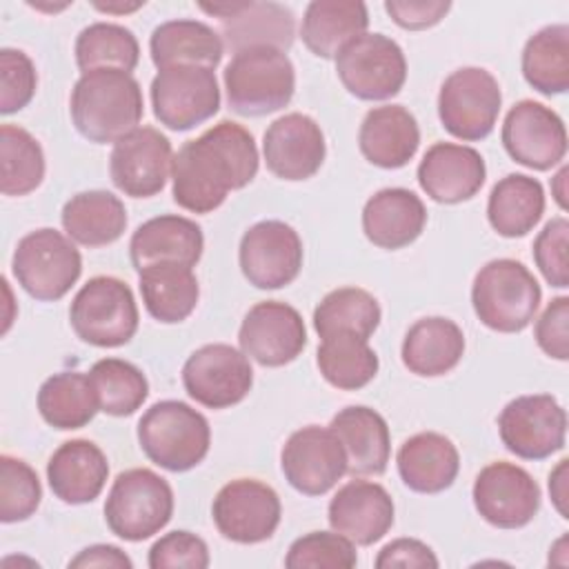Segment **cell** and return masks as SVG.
Segmentation results:
<instances>
[{
    "label": "cell",
    "mask_w": 569,
    "mask_h": 569,
    "mask_svg": "<svg viewBox=\"0 0 569 569\" xmlns=\"http://www.w3.org/2000/svg\"><path fill=\"white\" fill-rule=\"evenodd\" d=\"M258 147L238 122L220 120L173 156L171 193L191 213H211L229 191L247 187L258 173Z\"/></svg>",
    "instance_id": "obj_1"
},
{
    "label": "cell",
    "mask_w": 569,
    "mask_h": 569,
    "mask_svg": "<svg viewBox=\"0 0 569 569\" xmlns=\"http://www.w3.org/2000/svg\"><path fill=\"white\" fill-rule=\"evenodd\" d=\"M73 127L89 142H118L133 129L144 113L138 80L120 69H96L82 73L69 98Z\"/></svg>",
    "instance_id": "obj_2"
},
{
    "label": "cell",
    "mask_w": 569,
    "mask_h": 569,
    "mask_svg": "<svg viewBox=\"0 0 569 569\" xmlns=\"http://www.w3.org/2000/svg\"><path fill=\"white\" fill-rule=\"evenodd\" d=\"M224 91L231 111L260 118L287 107L296 91V69L276 47H247L224 67Z\"/></svg>",
    "instance_id": "obj_3"
},
{
    "label": "cell",
    "mask_w": 569,
    "mask_h": 569,
    "mask_svg": "<svg viewBox=\"0 0 569 569\" xmlns=\"http://www.w3.org/2000/svg\"><path fill=\"white\" fill-rule=\"evenodd\" d=\"M138 442L153 465L180 473L204 460L211 445V427L187 402L160 400L138 420Z\"/></svg>",
    "instance_id": "obj_4"
},
{
    "label": "cell",
    "mask_w": 569,
    "mask_h": 569,
    "mask_svg": "<svg viewBox=\"0 0 569 569\" xmlns=\"http://www.w3.org/2000/svg\"><path fill=\"white\" fill-rule=\"evenodd\" d=\"M540 284L513 258L489 260L473 278L471 305L478 320L500 333L522 331L540 307Z\"/></svg>",
    "instance_id": "obj_5"
},
{
    "label": "cell",
    "mask_w": 569,
    "mask_h": 569,
    "mask_svg": "<svg viewBox=\"0 0 569 569\" xmlns=\"http://www.w3.org/2000/svg\"><path fill=\"white\" fill-rule=\"evenodd\" d=\"M171 516L173 491L162 476L147 467L116 476L104 500V520L111 533L127 542H140L167 527Z\"/></svg>",
    "instance_id": "obj_6"
},
{
    "label": "cell",
    "mask_w": 569,
    "mask_h": 569,
    "mask_svg": "<svg viewBox=\"0 0 569 569\" xmlns=\"http://www.w3.org/2000/svg\"><path fill=\"white\" fill-rule=\"evenodd\" d=\"M69 320L82 342L111 349L136 336L140 316L129 284L113 276H96L73 296Z\"/></svg>",
    "instance_id": "obj_7"
},
{
    "label": "cell",
    "mask_w": 569,
    "mask_h": 569,
    "mask_svg": "<svg viewBox=\"0 0 569 569\" xmlns=\"http://www.w3.org/2000/svg\"><path fill=\"white\" fill-rule=\"evenodd\" d=\"M11 271L36 300L53 302L69 293L82 273V256L69 236L42 227L18 240Z\"/></svg>",
    "instance_id": "obj_8"
},
{
    "label": "cell",
    "mask_w": 569,
    "mask_h": 569,
    "mask_svg": "<svg viewBox=\"0 0 569 569\" xmlns=\"http://www.w3.org/2000/svg\"><path fill=\"white\" fill-rule=\"evenodd\" d=\"M502 93L498 80L482 67H462L449 73L438 93V118L458 140L487 138L498 120Z\"/></svg>",
    "instance_id": "obj_9"
},
{
    "label": "cell",
    "mask_w": 569,
    "mask_h": 569,
    "mask_svg": "<svg viewBox=\"0 0 569 569\" xmlns=\"http://www.w3.org/2000/svg\"><path fill=\"white\" fill-rule=\"evenodd\" d=\"M336 71L345 89L360 100L393 98L407 80V60L396 40L362 33L340 49Z\"/></svg>",
    "instance_id": "obj_10"
},
{
    "label": "cell",
    "mask_w": 569,
    "mask_h": 569,
    "mask_svg": "<svg viewBox=\"0 0 569 569\" xmlns=\"http://www.w3.org/2000/svg\"><path fill=\"white\" fill-rule=\"evenodd\" d=\"M153 116L171 131H189L220 109V87L213 69L167 67L151 80Z\"/></svg>",
    "instance_id": "obj_11"
},
{
    "label": "cell",
    "mask_w": 569,
    "mask_h": 569,
    "mask_svg": "<svg viewBox=\"0 0 569 569\" xmlns=\"http://www.w3.org/2000/svg\"><path fill=\"white\" fill-rule=\"evenodd\" d=\"M498 433L513 456L545 460L565 447L567 413L549 393L518 396L500 411Z\"/></svg>",
    "instance_id": "obj_12"
},
{
    "label": "cell",
    "mask_w": 569,
    "mask_h": 569,
    "mask_svg": "<svg viewBox=\"0 0 569 569\" xmlns=\"http://www.w3.org/2000/svg\"><path fill=\"white\" fill-rule=\"evenodd\" d=\"M182 385L189 398L207 409H227L247 398L253 385L249 358L224 342L196 349L182 367Z\"/></svg>",
    "instance_id": "obj_13"
},
{
    "label": "cell",
    "mask_w": 569,
    "mask_h": 569,
    "mask_svg": "<svg viewBox=\"0 0 569 569\" xmlns=\"http://www.w3.org/2000/svg\"><path fill=\"white\" fill-rule=\"evenodd\" d=\"M280 516L282 505L278 493L256 478H236L227 482L211 505L216 529L238 545L269 540L280 525Z\"/></svg>",
    "instance_id": "obj_14"
},
{
    "label": "cell",
    "mask_w": 569,
    "mask_h": 569,
    "mask_svg": "<svg viewBox=\"0 0 569 569\" xmlns=\"http://www.w3.org/2000/svg\"><path fill=\"white\" fill-rule=\"evenodd\" d=\"M238 262L256 289L287 287L302 269V240L282 220H260L242 233Z\"/></svg>",
    "instance_id": "obj_15"
},
{
    "label": "cell",
    "mask_w": 569,
    "mask_h": 569,
    "mask_svg": "<svg viewBox=\"0 0 569 569\" xmlns=\"http://www.w3.org/2000/svg\"><path fill=\"white\" fill-rule=\"evenodd\" d=\"M500 138L511 160L536 171L556 167L567 153L562 118L536 100H520L507 111Z\"/></svg>",
    "instance_id": "obj_16"
},
{
    "label": "cell",
    "mask_w": 569,
    "mask_h": 569,
    "mask_svg": "<svg viewBox=\"0 0 569 569\" xmlns=\"http://www.w3.org/2000/svg\"><path fill=\"white\" fill-rule=\"evenodd\" d=\"M473 507L498 529H520L540 509V487L529 471L513 462L487 465L473 482Z\"/></svg>",
    "instance_id": "obj_17"
},
{
    "label": "cell",
    "mask_w": 569,
    "mask_h": 569,
    "mask_svg": "<svg viewBox=\"0 0 569 569\" xmlns=\"http://www.w3.org/2000/svg\"><path fill=\"white\" fill-rule=\"evenodd\" d=\"M280 467L296 491L322 496L347 473V456L329 427L309 425L287 438L280 451Z\"/></svg>",
    "instance_id": "obj_18"
},
{
    "label": "cell",
    "mask_w": 569,
    "mask_h": 569,
    "mask_svg": "<svg viewBox=\"0 0 569 569\" xmlns=\"http://www.w3.org/2000/svg\"><path fill=\"white\" fill-rule=\"evenodd\" d=\"M238 342L242 353L258 365L284 367L293 362L307 345L305 320L298 309L287 302L262 300L242 318Z\"/></svg>",
    "instance_id": "obj_19"
},
{
    "label": "cell",
    "mask_w": 569,
    "mask_h": 569,
    "mask_svg": "<svg viewBox=\"0 0 569 569\" xmlns=\"http://www.w3.org/2000/svg\"><path fill=\"white\" fill-rule=\"evenodd\" d=\"M173 164L171 142L156 127H138L120 138L109 156L111 182L131 198H151L167 184Z\"/></svg>",
    "instance_id": "obj_20"
},
{
    "label": "cell",
    "mask_w": 569,
    "mask_h": 569,
    "mask_svg": "<svg viewBox=\"0 0 569 569\" xmlns=\"http://www.w3.org/2000/svg\"><path fill=\"white\" fill-rule=\"evenodd\" d=\"M267 169L280 180H307L325 162L327 144L320 124L307 113L276 118L262 136Z\"/></svg>",
    "instance_id": "obj_21"
},
{
    "label": "cell",
    "mask_w": 569,
    "mask_h": 569,
    "mask_svg": "<svg viewBox=\"0 0 569 569\" xmlns=\"http://www.w3.org/2000/svg\"><path fill=\"white\" fill-rule=\"evenodd\" d=\"M485 178L487 167L480 151L467 144L436 142L418 164L420 189L440 204H458L473 198Z\"/></svg>",
    "instance_id": "obj_22"
},
{
    "label": "cell",
    "mask_w": 569,
    "mask_h": 569,
    "mask_svg": "<svg viewBox=\"0 0 569 569\" xmlns=\"http://www.w3.org/2000/svg\"><path fill=\"white\" fill-rule=\"evenodd\" d=\"M329 525L353 545L369 547L391 529L393 500L378 482L349 480L329 502Z\"/></svg>",
    "instance_id": "obj_23"
},
{
    "label": "cell",
    "mask_w": 569,
    "mask_h": 569,
    "mask_svg": "<svg viewBox=\"0 0 569 569\" xmlns=\"http://www.w3.org/2000/svg\"><path fill=\"white\" fill-rule=\"evenodd\" d=\"M202 249L204 236L200 224L173 213L142 222L129 240V256L138 271L158 262L196 267L202 258Z\"/></svg>",
    "instance_id": "obj_24"
},
{
    "label": "cell",
    "mask_w": 569,
    "mask_h": 569,
    "mask_svg": "<svg viewBox=\"0 0 569 569\" xmlns=\"http://www.w3.org/2000/svg\"><path fill=\"white\" fill-rule=\"evenodd\" d=\"M329 429L338 436L345 456L347 473L351 476H380L391 456V436L387 420L365 405L340 409Z\"/></svg>",
    "instance_id": "obj_25"
},
{
    "label": "cell",
    "mask_w": 569,
    "mask_h": 569,
    "mask_svg": "<svg viewBox=\"0 0 569 569\" xmlns=\"http://www.w3.org/2000/svg\"><path fill=\"white\" fill-rule=\"evenodd\" d=\"M109 462L104 451L84 438L62 442L47 462V480L56 498L67 505L93 502L104 489Z\"/></svg>",
    "instance_id": "obj_26"
},
{
    "label": "cell",
    "mask_w": 569,
    "mask_h": 569,
    "mask_svg": "<svg viewBox=\"0 0 569 569\" xmlns=\"http://www.w3.org/2000/svg\"><path fill=\"white\" fill-rule=\"evenodd\" d=\"M427 224L425 202L409 189L376 191L362 209V231L380 249H402L418 240Z\"/></svg>",
    "instance_id": "obj_27"
},
{
    "label": "cell",
    "mask_w": 569,
    "mask_h": 569,
    "mask_svg": "<svg viewBox=\"0 0 569 569\" xmlns=\"http://www.w3.org/2000/svg\"><path fill=\"white\" fill-rule=\"evenodd\" d=\"M420 129L402 104H382L367 111L358 131L362 156L380 169H400L418 151Z\"/></svg>",
    "instance_id": "obj_28"
},
{
    "label": "cell",
    "mask_w": 569,
    "mask_h": 569,
    "mask_svg": "<svg viewBox=\"0 0 569 569\" xmlns=\"http://www.w3.org/2000/svg\"><path fill=\"white\" fill-rule=\"evenodd\" d=\"M402 482L418 493H440L449 489L460 471L456 445L436 431H420L407 438L396 456Z\"/></svg>",
    "instance_id": "obj_29"
},
{
    "label": "cell",
    "mask_w": 569,
    "mask_h": 569,
    "mask_svg": "<svg viewBox=\"0 0 569 569\" xmlns=\"http://www.w3.org/2000/svg\"><path fill=\"white\" fill-rule=\"evenodd\" d=\"M149 51L158 71L180 64L216 69L222 60L224 42L222 36L207 22L178 18L153 29Z\"/></svg>",
    "instance_id": "obj_30"
},
{
    "label": "cell",
    "mask_w": 569,
    "mask_h": 569,
    "mask_svg": "<svg viewBox=\"0 0 569 569\" xmlns=\"http://www.w3.org/2000/svg\"><path fill=\"white\" fill-rule=\"evenodd\" d=\"M369 11L358 0H313L307 4L300 38L305 47L325 60H336L340 49L367 33Z\"/></svg>",
    "instance_id": "obj_31"
},
{
    "label": "cell",
    "mask_w": 569,
    "mask_h": 569,
    "mask_svg": "<svg viewBox=\"0 0 569 569\" xmlns=\"http://www.w3.org/2000/svg\"><path fill=\"white\" fill-rule=\"evenodd\" d=\"M465 353L462 329L442 316H429L416 320L402 340L405 367L422 378H436L449 373Z\"/></svg>",
    "instance_id": "obj_32"
},
{
    "label": "cell",
    "mask_w": 569,
    "mask_h": 569,
    "mask_svg": "<svg viewBox=\"0 0 569 569\" xmlns=\"http://www.w3.org/2000/svg\"><path fill=\"white\" fill-rule=\"evenodd\" d=\"M60 222L73 242L82 247H104L124 233L127 209L111 191L91 189L64 202Z\"/></svg>",
    "instance_id": "obj_33"
},
{
    "label": "cell",
    "mask_w": 569,
    "mask_h": 569,
    "mask_svg": "<svg viewBox=\"0 0 569 569\" xmlns=\"http://www.w3.org/2000/svg\"><path fill=\"white\" fill-rule=\"evenodd\" d=\"M138 273L140 296L151 318L164 325H176L193 313L200 298V287L191 267L178 262H158Z\"/></svg>",
    "instance_id": "obj_34"
},
{
    "label": "cell",
    "mask_w": 569,
    "mask_h": 569,
    "mask_svg": "<svg viewBox=\"0 0 569 569\" xmlns=\"http://www.w3.org/2000/svg\"><path fill=\"white\" fill-rule=\"evenodd\" d=\"M545 213L542 184L525 173H509L498 180L487 200L491 229L502 238L527 236Z\"/></svg>",
    "instance_id": "obj_35"
},
{
    "label": "cell",
    "mask_w": 569,
    "mask_h": 569,
    "mask_svg": "<svg viewBox=\"0 0 569 569\" xmlns=\"http://www.w3.org/2000/svg\"><path fill=\"white\" fill-rule=\"evenodd\" d=\"M224 44L236 53L247 47L289 49L293 42V13L278 2H240L238 11L220 20Z\"/></svg>",
    "instance_id": "obj_36"
},
{
    "label": "cell",
    "mask_w": 569,
    "mask_h": 569,
    "mask_svg": "<svg viewBox=\"0 0 569 569\" xmlns=\"http://www.w3.org/2000/svg\"><path fill=\"white\" fill-rule=\"evenodd\" d=\"M38 411L53 429L69 431L89 425L100 407L87 373L60 371L40 385Z\"/></svg>",
    "instance_id": "obj_37"
},
{
    "label": "cell",
    "mask_w": 569,
    "mask_h": 569,
    "mask_svg": "<svg viewBox=\"0 0 569 569\" xmlns=\"http://www.w3.org/2000/svg\"><path fill=\"white\" fill-rule=\"evenodd\" d=\"M522 76L529 87L545 96L569 89V27L549 24L536 31L522 49Z\"/></svg>",
    "instance_id": "obj_38"
},
{
    "label": "cell",
    "mask_w": 569,
    "mask_h": 569,
    "mask_svg": "<svg viewBox=\"0 0 569 569\" xmlns=\"http://www.w3.org/2000/svg\"><path fill=\"white\" fill-rule=\"evenodd\" d=\"M322 378L342 391H356L369 385L378 373V353L369 347V340L353 333H336L322 338L316 353Z\"/></svg>",
    "instance_id": "obj_39"
},
{
    "label": "cell",
    "mask_w": 569,
    "mask_h": 569,
    "mask_svg": "<svg viewBox=\"0 0 569 569\" xmlns=\"http://www.w3.org/2000/svg\"><path fill=\"white\" fill-rule=\"evenodd\" d=\"M382 318L378 300L360 287H340L329 291L313 309V329L320 338L353 333L369 340Z\"/></svg>",
    "instance_id": "obj_40"
},
{
    "label": "cell",
    "mask_w": 569,
    "mask_h": 569,
    "mask_svg": "<svg viewBox=\"0 0 569 569\" xmlns=\"http://www.w3.org/2000/svg\"><path fill=\"white\" fill-rule=\"evenodd\" d=\"M140 60V44L131 29L116 22H93L76 38V62L82 73L120 69L131 73Z\"/></svg>",
    "instance_id": "obj_41"
},
{
    "label": "cell",
    "mask_w": 569,
    "mask_h": 569,
    "mask_svg": "<svg viewBox=\"0 0 569 569\" xmlns=\"http://www.w3.org/2000/svg\"><path fill=\"white\" fill-rule=\"evenodd\" d=\"M89 380L98 398L100 411L122 418L136 413L149 396L144 373L120 358H102L89 369Z\"/></svg>",
    "instance_id": "obj_42"
},
{
    "label": "cell",
    "mask_w": 569,
    "mask_h": 569,
    "mask_svg": "<svg viewBox=\"0 0 569 569\" xmlns=\"http://www.w3.org/2000/svg\"><path fill=\"white\" fill-rule=\"evenodd\" d=\"M0 191L4 196H27L44 178V153L40 142L22 127H0Z\"/></svg>",
    "instance_id": "obj_43"
},
{
    "label": "cell",
    "mask_w": 569,
    "mask_h": 569,
    "mask_svg": "<svg viewBox=\"0 0 569 569\" xmlns=\"http://www.w3.org/2000/svg\"><path fill=\"white\" fill-rule=\"evenodd\" d=\"M42 500L38 473L20 458L0 456V520L20 522L36 513Z\"/></svg>",
    "instance_id": "obj_44"
},
{
    "label": "cell",
    "mask_w": 569,
    "mask_h": 569,
    "mask_svg": "<svg viewBox=\"0 0 569 569\" xmlns=\"http://www.w3.org/2000/svg\"><path fill=\"white\" fill-rule=\"evenodd\" d=\"M358 562L356 545L338 531H311L291 542L284 565L289 569H351Z\"/></svg>",
    "instance_id": "obj_45"
},
{
    "label": "cell",
    "mask_w": 569,
    "mask_h": 569,
    "mask_svg": "<svg viewBox=\"0 0 569 569\" xmlns=\"http://www.w3.org/2000/svg\"><path fill=\"white\" fill-rule=\"evenodd\" d=\"M38 84L31 58L20 49L4 47L0 51V113L9 116L24 109Z\"/></svg>",
    "instance_id": "obj_46"
},
{
    "label": "cell",
    "mask_w": 569,
    "mask_h": 569,
    "mask_svg": "<svg viewBox=\"0 0 569 569\" xmlns=\"http://www.w3.org/2000/svg\"><path fill=\"white\" fill-rule=\"evenodd\" d=\"M151 569H204L209 567L207 542L184 529L158 538L149 549Z\"/></svg>",
    "instance_id": "obj_47"
},
{
    "label": "cell",
    "mask_w": 569,
    "mask_h": 569,
    "mask_svg": "<svg viewBox=\"0 0 569 569\" xmlns=\"http://www.w3.org/2000/svg\"><path fill=\"white\" fill-rule=\"evenodd\" d=\"M567 236L569 222L567 218L549 220L533 242V260L540 269L542 278L558 289L569 284V264H567Z\"/></svg>",
    "instance_id": "obj_48"
},
{
    "label": "cell",
    "mask_w": 569,
    "mask_h": 569,
    "mask_svg": "<svg viewBox=\"0 0 569 569\" xmlns=\"http://www.w3.org/2000/svg\"><path fill=\"white\" fill-rule=\"evenodd\" d=\"M533 338L538 347L556 360L569 358V298L558 296L553 298L547 309L540 313Z\"/></svg>",
    "instance_id": "obj_49"
},
{
    "label": "cell",
    "mask_w": 569,
    "mask_h": 569,
    "mask_svg": "<svg viewBox=\"0 0 569 569\" xmlns=\"http://www.w3.org/2000/svg\"><path fill=\"white\" fill-rule=\"evenodd\" d=\"M451 9V2L447 0H387L385 11L391 16V20L409 31H420L438 24L447 11Z\"/></svg>",
    "instance_id": "obj_50"
},
{
    "label": "cell",
    "mask_w": 569,
    "mask_h": 569,
    "mask_svg": "<svg viewBox=\"0 0 569 569\" xmlns=\"http://www.w3.org/2000/svg\"><path fill=\"white\" fill-rule=\"evenodd\" d=\"M378 569H391V567H416V569H436L438 558L431 551L429 545L416 538H398L385 545L376 558Z\"/></svg>",
    "instance_id": "obj_51"
},
{
    "label": "cell",
    "mask_w": 569,
    "mask_h": 569,
    "mask_svg": "<svg viewBox=\"0 0 569 569\" xmlns=\"http://www.w3.org/2000/svg\"><path fill=\"white\" fill-rule=\"evenodd\" d=\"M73 569H89V567H111V569H131V558L113 545H91L82 549L76 558L69 560Z\"/></svg>",
    "instance_id": "obj_52"
},
{
    "label": "cell",
    "mask_w": 569,
    "mask_h": 569,
    "mask_svg": "<svg viewBox=\"0 0 569 569\" xmlns=\"http://www.w3.org/2000/svg\"><path fill=\"white\" fill-rule=\"evenodd\" d=\"M567 458H562L556 469L549 473V493H551V500L558 509V513L562 518H569V511H567Z\"/></svg>",
    "instance_id": "obj_53"
},
{
    "label": "cell",
    "mask_w": 569,
    "mask_h": 569,
    "mask_svg": "<svg viewBox=\"0 0 569 569\" xmlns=\"http://www.w3.org/2000/svg\"><path fill=\"white\" fill-rule=\"evenodd\" d=\"M144 2H96L93 7L104 11V13H129V11H136L140 9Z\"/></svg>",
    "instance_id": "obj_54"
},
{
    "label": "cell",
    "mask_w": 569,
    "mask_h": 569,
    "mask_svg": "<svg viewBox=\"0 0 569 569\" xmlns=\"http://www.w3.org/2000/svg\"><path fill=\"white\" fill-rule=\"evenodd\" d=\"M565 180H567V167H562V169L553 176V180H551V191H553V198H556V202L560 204V209L567 207V202H565V196H567V191H565Z\"/></svg>",
    "instance_id": "obj_55"
}]
</instances>
